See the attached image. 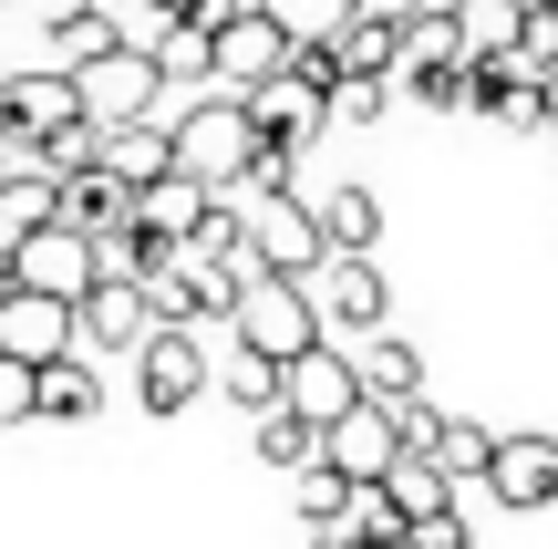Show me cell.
Segmentation results:
<instances>
[{"label": "cell", "instance_id": "6da1fadb", "mask_svg": "<svg viewBox=\"0 0 558 549\" xmlns=\"http://www.w3.org/2000/svg\"><path fill=\"white\" fill-rule=\"evenodd\" d=\"M166 135H177V166H186V177H207L218 198H239L248 166H259V115H248L239 94H218V83H207L186 115H166Z\"/></svg>", "mask_w": 558, "mask_h": 549}, {"label": "cell", "instance_id": "7a4b0ae2", "mask_svg": "<svg viewBox=\"0 0 558 549\" xmlns=\"http://www.w3.org/2000/svg\"><path fill=\"white\" fill-rule=\"evenodd\" d=\"M239 218H248V249H259L279 281H311V270L331 260V239H320V207L300 198V187H269V198H248V187H239Z\"/></svg>", "mask_w": 558, "mask_h": 549}, {"label": "cell", "instance_id": "3957f363", "mask_svg": "<svg viewBox=\"0 0 558 549\" xmlns=\"http://www.w3.org/2000/svg\"><path fill=\"white\" fill-rule=\"evenodd\" d=\"M239 343L248 353H269V363H300V353L311 343H331V332H320V301H311V281H248L239 290Z\"/></svg>", "mask_w": 558, "mask_h": 549}, {"label": "cell", "instance_id": "277c9868", "mask_svg": "<svg viewBox=\"0 0 558 549\" xmlns=\"http://www.w3.org/2000/svg\"><path fill=\"white\" fill-rule=\"evenodd\" d=\"M124 363H135V405H145V415H186L207 384H218L207 343H197V332H177V322H156L135 353H124Z\"/></svg>", "mask_w": 558, "mask_h": 549}, {"label": "cell", "instance_id": "5b68a950", "mask_svg": "<svg viewBox=\"0 0 558 549\" xmlns=\"http://www.w3.org/2000/svg\"><path fill=\"white\" fill-rule=\"evenodd\" d=\"M311 301H320V332H383L393 322V290H383L373 249H331L311 270Z\"/></svg>", "mask_w": 558, "mask_h": 549}, {"label": "cell", "instance_id": "8992f818", "mask_svg": "<svg viewBox=\"0 0 558 549\" xmlns=\"http://www.w3.org/2000/svg\"><path fill=\"white\" fill-rule=\"evenodd\" d=\"M73 115H83V94H73V73H62V62H41V73H11V83H0V145H11V156H32V145L62 135Z\"/></svg>", "mask_w": 558, "mask_h": 549}, {"label": "cell", "instance_id": "52a82bcc", "mask_svg": "<svg viewBox=\"0 0 558 549\" xmlns=\"http://www.w3.org/2000/svg\"><path fill=\"white\" fill-rule=\"evenodd\" d=\"M73 94H83V115H94V124H145V115H156V94H166V73H156V52H135V41H124V52L83 62Z\"/></svg>", "mask_w": 558, "mask_h": 549}, {"label": "cell", "instance_id": "ba28073f", "mask_svg": "<svg viewBox=\"0 0 558 549\" xmlns=\"http://www.w3.org/2000/svg\"><path fill=\"white\" fill-rule=\"evenodd\" d=\"M320 467H341L352 488H383V477L403 467V435H393V405H373L362 394L341 426H320Z\"/></svg>", "mask_w": 558, "mask_h": 549}, {"label": "cell", "instance_id": "9c48e42d", "mask_svg": "<svg viewBox=\"0 0 558 549\" xmlns=\"http://www.w3.org/2000/svg\"><path fill=\"white\" fill-rule=\"evenodd\" d=\"M279 405L311 415V426H341V415L362 405V363H352L341 343H311L300 363H279Z\"/></svg>", "mask_w": 558, "mask_h": 549}, {"label": "cell", "instance_id": "30bf717a", "mask_svg": "<svg viewBox=\"0 0 558 549\" xmlns=\"http://www.w3.org/2000/svg\"><path fill=\"white\" fill-rule=\"evenodd\" d=\"M290 52H300V41L279 32L269 11L218 21V94H259V83H279V73H290Z\"/></svg>", "mask_w": 558, "mask_h": 549}, {"label": "cell", "instance_id": "8fae6325", "mask_svg": "<svg viewBox=\"0 0 558 549\" xmlns=\"http://www.w3.org/2000/svg\"><path fill=\"white\" fill-rule=\"evenodd\" d=\"M11 260H21V290H52V301H83V290L104 281L94 239H83V228H62V218H52V228H32Z\"/></svg>", "mask_w": 558, "mask_h": 549}, {"label": "cell", "instance_id": "7c38bea8", "mask_svg": "<svg viewBox=\"0 0 558 549\" xmlns=\"http://www.w3.org/2000/svg\"><path fill=\"white\" fill-rule=\"evenodd\" d=\"M486 498L518 518L558 509V435H497V467H486Z\"/></svg>", "mask_w": 558, "mask_h": 549}, {"label": "cell", "instance_id": "4fadbf2b", "mask_svg": "<svg viewBox=\"0 0 558 549\" xmlns=\"http://www.w3.org/2000/svg\"><path fill=\"white\" fill-rule=\"evenodd\" d=\"M73 343H83L73 301H52V290H0V353H21V363H62Z\"/></svg>", "mask_w": 558, "mask_h": 549}, {"label": "cell", "instance_id": "5bb4252c", "mask_svg": "<svg viewBox=\"0 0 558 549\" xmlns=\"http://www.w3.org/2000/svg\"><path fill=\"white\" fill-rule=\"evenodd\" d=\"M207 218H218V187H207V177H186V166H166V177L135 198V228H145V239H166V249L207 239Z\"/></svg>", "mask_w": 558, "mask_h": 549}, {"label": "cell", "instance_id": "9a60e30c", "mask_svg": "<svg viewBox=\"0 0 558 549\" xmlns=\"http://www.w3.org/2000/svg\"><path fill=\"white\" fill-rule=\"evenodd\" d=\"M73 322H83V343H94V353H135L145 332H156V301H145V281H94L73 301Z\"/></svg>", "mask_w": 558, "mask_h": 549}, {"label": "cell", "instance_id": "2e32d148", "mask_svg": "<svg viewBox=\"0 0 558 549\" xmlns=\"http://www.w3.org/2000/svg\"><path fill=\"white\" fill-rule=\"evenodd\" d=\"M135 198H145V187H124L114 166H83V177H62V228L114 239V228H135Z\"/></svg>", "mask_w": 558, "mask_h": 549}, {"label": "cell", "instance_id": "e0dca14e", "mask_svg": "<svg viewBox=\"0 0 558 549\" xmlns=\"http://www.w3.org/2000/svg\"><path fill=\"white\" fill-rule=\"evenodd\" d=\"M476 115L507 124V135H548V83L518 73V62H476Z\"/></svg>", "mask_w": 558, "mask_h": 549}, {"label": "cell", "instance_id": "ac0fdd59", "mask_svg": "<svg viewBox=\"0 0 558 549\" xmlns=\"http://www.w3.org/2000/svg\"><path fill=\"white\" fill-rule=\"evenodd\" d=\"M383 498L403 509V529H435V518H456V509H465V488L435 467V456H403V467L383 477Z\"/></svg>", "mask_w": 558, "mask_h": 549}, {"label": "cell", "instance_id": "d6986e66", "mask_svg": "<svg viewBox=\"0 0 558 549\" xmlns=\"http://www.w3.org/2000/svg\"><path fill=\"white\" fill-rule=\"evenodd\" d=\"M352 363H362V394H373V405H414L424 394V353L403 343V332H373Z\"/></svg>", "mask_w": 558, "mask_h": 549}, {"label": "cell", "instance_id": "ffe728a7", "mask_svg": "<svg viewBox=\"0 0 558 549\" xmlns=\"http://www.w3.org/2000/svg\"><path fill=\"white\" fill-rule=\"evenodd\" d=\"M456 62H476V52H465V32H456V11H445V0L403 21V62H393V83H414V73H456Z\"/></svg>", "mask_w": 558, "mask_h": 549}, {"label": "cell", "instance_id": "44dd1931", "mask_svg": "<svg viewBox=\"0 0 558 549\" xmlns=\"http://www.w3.org/2000/svg\"><path fill=\"white\" fill-rule=\"evenodd\" d=\"M52 218H62V177H41V166L21 156L11 177H0V239L21 249V239H32V228H52Z\"/></svg>", "mask_w": 558, "mask_h": 549}, {"label": "cell", "instance_id": "7402d4cb", "mask_svg": "<svg viewBox=\"0 0 558 549\" xmlns=\"http://www.w3.org/2000/svg\"><path fill=\"white\" fill-rule=\"evenodd\" d=\"M104 166H114L124 187H156L166 166H177V135H166L156 115H145V124H104Z\"/></svg>", "mask_w": 558, "mask_h": 549}, {"label": "cell", "instance_id": "603a6c76", "mask_svg": "<svg viewBox=\"0 0 558 549\" xmlns=\"http://www.w3.org/2000/svg\"><path fill=\"white\" fill-rule=\"evenodd\" d=\"M300 198L320 207V239H331V249H373L383 239V198H373V187H300Z\"/></svg>", "mask_w": 558, "mask_h": 549}, {"label": "cell", "instance_id": "cb8c5ba5", "mask_svg": "<svg viewBox=\"0 0 558 549\" xmlns=\"http://www.w3.org/2000/svg\"><path fill=\"white\" fill-rule=\"evenodd\" d=\"M456 32H465V52H476V62H507V52H518V32H527V0H456Z\"/></svg>", "mask_w": 558, "mask_h": 549}, {"label": "cell", "instance_id": "d4e9b609", "mask_svg": "<svg viewBox=\"0 0 558 549\" xmlns=\"http://www.w3.org/2000/svg\"><path fill=\"white\" fill-rule=\"evenodd\" d=\"M41 415H52V426H83V415H104V373L83 363V353L41 363Z\"/></svg>", "mask_w": 558, "mask_h": 549}, {"label": "cell", "instance_id": "484cf974", "mask_svg": "<svg viewBox=\"0 0 558 549\" xmlns=\"http://www.w3.org/2000/svg\"><path fill=\"white\" fill-rule=\"evenodd\" d=\"M104 52H124V21L104 11V0L73 11V21H52V62H62V73H83V62H104Z\"/></svg>", "mask_w": 558, "mask_h": 549}, {"label": "cell", "instance_id": "4316f807", "mask_svg": "<svg viewBox=\"0 0 558 549\" xmlns=\"http://www.w3.org/2000/svg\"><path fill=\"white\" fill-rule=\"evenodd\" d=\"M259 11L300 41V52H331V41L352 32V0H259Z\"/></svg>", "mask_w": 558, "mask_h": 549}, {"label": "cell", "instance_id": "83f0119b", "mask_svg": "<svg viewBox=\"0 0 558 549\" xmlns=\"http://www.w3.org/2000/svg\"><path fill=\"white\" fill-rule=\"evenodd\" d=\"M259 456H269V467H320V426H311V415H290V405H269L259 415Z\"/></svg>", "mask_w": 558, "mask_h": 549}, {"label": "cell", "instance_id": "f1b7e54d", "mask_svg": "<svg viewBox=\"0 0 558 549\" xmlns=\"http://www.w3.org/2000/svg\"><path fill=\"white\" fill-rule=\"evenodd\" d=\"M331 62H341V73H383V83H393V62H403V32H393V21H352V32L331 41Z\"/></svg>", "mask_w": 558, "mask_h": 549}, {"label": "cell", "instance_id": "f546056e", "mask_svg": "<svg viewBox=\"0 0 558 549\" xmlns=\"http://www.w3.org/2000/svg\"><path fill=\"white\" fill-rule=\"evenodd\" d=\"M435 467L456 477V488H486V467H497V435H486V426H465V415H445V446H435Z\"/></svg>", "mask_w": 558, "mask_h": 549}, {"label": "cell", "instance_id": "4dcf8cb0", "mask_svg": "<svg viewBox=\"0 0 558 549\" xmlns=\"http://www.w3.org/2000/svg\"><path fill=\"white\" fill-rule=\"evenodd\" d=\"M218 394H228V405H248V415H269V405H279V363L239 343V353L218 363Z\"/></svg>", "mask_w": 558, "mask_h": 549}, {"label": "cell", "instance_id": "1f68e13d", "mask_svg": "<svg viewBox=\"0 0 558 549\" xmlns=\"http://www.w3.org/2000/svg\"><path fill=\"white\" fill-rule=\"evenodd\" d=\"M383 115H393V83L383 73H341L331 83V124H383Z\"/></svg>", "mask_w": 558, "mask_h": 549}, {"label": "cell", "instance_id": "d6a6232c", "mask_svg": "<svg viewBox=\"0 0 558 549\" xmlns=\"http://www.w3.org/2000/svg\"><path fill=\"white\" fill-rule=\"evenodd\" d=\"M32 415H41V363L0 353V426H32Z\"/></svg>", "mask_w": 558, "mask_h": 549}, {"label": "cell", "instance_id": "836d02e7", "mask_svg": "<svg viewBox=\"0 0 558 549\" xmlns=\"http://www.w3.org/2000/svg\"><path fill=\"white\" fill-rule=\"evenodd\" d=\"M341 509H352V477L341 467H300V518L320 529V518H341Z\"/></svg>", "mask_w": 558, "mask_h": 549}, {"label": "cell", "instance_id": "e575fe53", "mask_svg": "<svg viewBox=\"0 0 558 549\" xmlns=\"http://www.w3.org/2000/svg\"><path fill=\"white\" fill-rule=\"evenodd\" d=\"M393 435H403V456H435V446H445V415L414 394V405H393Z\"/></svg>", "mask_w": 558, "mask_h": 549}, {"label": "cell", "instance_id": "d590c367", "mask_svg": "<svg viewBox=\"0 0 558 549\" xmlns=\"http://www.w3.org/2000/svg\"><path fill=\"white\" fill-rule=\"evenodd\" d=\"M414 11H435V0H352V21H393V32H403Z\"/></svg>", "mask_w": 558, "mask_h": 549}, {"label": "cell", "instance_id": "8d00e7d4", "mask_svg": "<svg viewBox=\"0 0 558 549\" xmlns=\"http://www.w3.org/2000/svg\"><path fill=\"white\" fill-rule=\"evenodd\" d=\"M73 11H94V0H32V21L52 32V21H73Z\"/></svg>", "mask_w": 558, "mask_h": 549}, {"label": "cell", "instance_id": "74e56055", "mask_svg": "<svg viewBox=\"0 0 558 549\" xmlns=\"http://www.w3.org/2000/svg\"><path fill=\"white\" fill-rule=\"evenodd\" d=\"M548 135H558V73H548Z\"/></svg>", "mask_w": 558, "mask_h": 549}, {"label": "cell", "instance_id": "f35d334b", "mask_svg": "<svg viewBox=\"0 0 558 549\" xmlns=\"http://www.w3.org/2000/svg\"><path fill=\"white\" fill-rule=\"evenodd\" d=\"M373 549H424V539H414V529H403V539H373Z\"/></svg>", "mask_w": 558, "mask_h": 549}, {"label": "cell", "instance_id": "ab89813d", "mask_svg": "<svg viewBox=\"0 0 558 549\" xmlns=\"http://www.w3.org/2000/svg\"><path fill=\"white\" fill-rule=\"evenodd\" d=\"M11 166H21V156H11V145H0V177H11Z\"/></svg>", "mask_w": 558, "mask_h": 549}, {"label": "cell", "instance_id": "60d3db41", "mask_svg": "<svg viewBox=\"0 0 558 549\" xmlns=\"http://www.w3.org/2000/svg\"><path fill=\"white\" fill-rule=\"evenodd\" d=\"M445 11H456V0H445Z\"/></svg>", "mask_w": 558, "mask_h": 549}]
</instances>
